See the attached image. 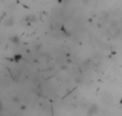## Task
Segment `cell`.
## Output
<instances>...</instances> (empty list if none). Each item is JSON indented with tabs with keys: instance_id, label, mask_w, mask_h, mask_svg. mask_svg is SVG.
Returning <instances> with one entry per match:
<instances>
[{
	"instance_id": "3",
	"label": "cell",
	"mask_w": 122,
	"mask_h": 116,
	"mask_svg": "<svg viewBox=\"0 0 122 116\" xmlns=\"http://www.w3.org/2000/svg\"><path fill=\"white\" fill-rule=\"evenodd\" d=\"M20 58H21V55H20V54L15 55V57H14V61H15V62H18L19 60H20Z\"/></svg>"
},
{
	"instance_id": "2",
	"label": "cell",
	"mask_w": 122,
	"mask_h": 116,
	"mask_svg": "<svg viewBox=\"0 0 122 116\" xmlns=\"http://www.w3.org/2000/svg\"><path fill=\"white\" fill-rule=\"evenodd\" d=\"M26 19H27V20H29V21H34V20H36V16L31 15V16H28Z\"/></svg>"
},
{
	"instance_id": "1",
	"label": "cell",
	"mask_w": 122,
	"mask_h": 116,
	"mask_svg": "<svg viewBox=\"0 0 122 116\" xmlns=\"http://www.w3.org/2000/svg\"><path fill=\"white\" fill-rule=\"evenodd\" d=\"M11 42L14 43V44H19V37L18 36H13V37H11Z\"/></svg>"
}]
</instances>
